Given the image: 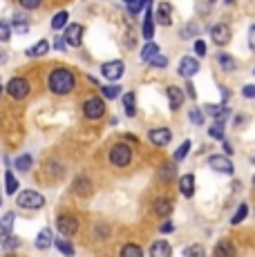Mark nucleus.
Listing matches in <instances>:
<instances>
[{
  "label": "nucleus",
  "mask_w": 255,
  "mask_h": 257,
  "mask_svg": "<svg viewBox=\"0 0 255 257\" xmlns=\"http://www.w3.org/2000/svg\"><path fill=\"white\" fill-rule=\"evenodd\" d=\"M0 41H9V25L0 23Z\"/></svg>",
  "instance_id": "c03bdc74"
},
{
  "label": "nucleus",
  "mask_w": 255,
  "mask_h": 257,
  "mask_svg": "<svg viewBox=\"0 0 255 257\" xmlns=\"http://www.w3.org/2000/svg\"><path fill=\"white\" fill-rule=\"evenodd\" d=\"M148 139L155 143V146H168L170 139H173V135H170V130L168 127H155V130H150L148 132Z\"/></svg>",
  "instance_id": "ddd939ff"
},
{
  "label": "nucleus",
  "mask_w": 255,
  "mask_h": 257,
  "mask_svg": "<svg viewBox=\"0 0 255 257\" xmlns=\"http://www.w3.org/2000/svg\"><path fill=\"white\" fill-rule=\"evenodd\" d=\"M248 45H251V49L255 52V25L248 29Z\"/></svg>",
  "instance_id": "09e8293b"
},
{
  "label": "nucleus",
  "mask_w": 255,
  "mask_h": 257,
  "mask_svg": "<svg viewBox=\"0 0 255 257\" xmlns=\"http://www.w3.org/2000/svg\"><path fill=\"white\" fill-rule=\"evenodd\" d=\"M5 192L7 195H14V192H18V179L14 177V172H5Z\"/></svg>",
  "instance_id": "4be33fe9"
},
{
  "label": "nucleus",
  "mask_w": 255,
  "mask_h": 257,
  "mask_svg": "<svg viewBox=\"0 0 255 257\" xmlns=\"http://www.w3.org/2000/svg\"><path fill=\"white\" fill-rule=\"evenodd\" d=\"M103 96L107 98V101H112V98H116L121 94V87L119 85H103Z\"/></svg>",
  "instance_id": "72a5a7b5"
},
{
  "label": "nucleus",
  "mask_w": 255,
  "mask_h": 257,
  "mask_svg": "<svg viewBox=\"0 0 255 257\" xmlns=\"http://www.w3.org/2000/svg\"><path fill=\"white\" fill-rule=\"evenodd\" d=\"M123 110H125V114H128V116H135V114H137V107H135V94H132V92H128L125 96H123Z\"/></svg>",
  "instance_id": "c85d7f7f"
},
{
  "label": "nucleus",
  "mask_w": 255,
  "mask_h": 257,
  "mask_svg": "<svg viewBox=\"0 0 255 257\" xmlns=\"http://www.w3.org/2000/svg\"><path fill=\"white\" fill-rule=\"evenodd\" d=\"M217 58H219V63H222V67L226 72H235V70H237V61H235V58H230L228 54H219Z\"/></svg>",
  "instance_id": "c756f323"
},
{
  "label": "nucleus",
  "mask_w": 255,
  "mask_h": 257,
  "mask_svg": "<svg viewBox=\"0 0 255 257\" xmlns=\"http://www.w3.org/2000/svg\"><path fill=\"white\" fill-rule=\"evenodd\" d=\"M253 184H255V177H253Z\"/></svg>",
  "instance_id": "5fc2aeb1"
},
{
  "label": "nucleus",
  "mask_w": 255,
  "mask_h": 257,
  "mask_svg": "<svg viewBox=\"0 0 255 257\" xmlns=\"http://www.w3.org/2000/svg\"><path fill=\"white\" fill-rule=\"evenodd\" d=\"M153 212L159 215V217H168L170 212H173V201H170L168 197H159L153 206Z\"/></svg>",
  "instance_id": "4468645a"
},
{
  "label": "nucleus",
  "mask_w": 255,
  "mask_h": 257,
  "mask_svg": "<svg viewBox=\"0 0 255 257\" xmlns=\"http://www.w3.org/2000/svg\"><path fill=\"white\" fill-rule=\"evenodd\" d=\"M65 43L70 47H81V43H83V27L78 23L67 25V29H65Z\"/></svg>",
  "instance_id": "1a4fd4ad"
},
{
  "label": "nucleus",
  "mask_w": 255,
  "mask_h": 257,
  "mask_svg": "<svg viewBox=\"0 0 255 257\" xmlns=\"http://www.w3.org/2000/svg\"><path fill=\"white\" fill-rule=\"evenodd\" d=\"M18 246H21V239H18V237H12V235L3 237V250L5 253H14Z\"/></svg>",
  "instance_id": "bb28decb"
},
{
  "label": "nucleus",
  "mask_w": 255,
  "mask_h": 257,
  "mask_svg": "<svg viewBox=\"0 0 255 257\" xmlns=\"http://www.w3.org/2000/svg\"><path fill=\"white\" fill-rule=\"evenodd\" d=\"M170 255H173L170 244H168V241H164V239L155 241L153 248H150V257H170Z\"/></svg>",
  "instance_id": "a211bd4d"
},
{
  "label": "nucleus",
  "mask_w": 255,
  "mask_h": 257,
  "mask_svg": "<svg viewBox=\"0 0 255 257\" xmlns=\"http://www.w3.org/2000/svg\"><path fill=\"white\" fill-rule=\"evenodd\" d=\"M101 74L107 78V81H119L123 76V63L121 61H110V63H103Z\"/></svg>",
  "instance_id": "6e6552de"
},
{
  "label": "nucleus",
  "mask_w": 255,
  "mask_h": 257,
  "mask_svg": "<svg viewBox=\"0 0 255 257\" xmlns=\"http://www.w3.org/2000/svg\"><path fill=\"white\" fill-rule=\"evenodd\" d=\"M153 36H155V16H153V12H148L144 18V38L150 41Z\"/></svg>",
  "instance_id": "412c9836"
},
{
  "label": "nucleus",
  "mask_w": 255,
  "mask_h": 257,
  "mask_svg": "<svg viewBox=\"0 0 255 257\" xmlns=\"http://www.w3.org/2000/svg\"><path fill=\"white\" fill-rule=\"evenodd\" d=\"M159 56V47L155 45V43H148V45L144 47V52H141V61L146 63H153V58Z\"/></svg>",
  "instance_id": "393cba45"
},
{
  "label": "nucleus",
  "mask_w": 255,
  "mask_h": 257,
  "mask_svg": "<svg viewBox=\"0 0 255 257\" xmlns=\"http://www.w3.org/2000/svg\"><path fill=\"white\" fill-rule=\"evenodd\" d=\"M242 94H244L246 98H255V85H244Z\"/></svg>",
  "instance_id": "49530a36"
},
{
  "label": "nucleus",
  "mask_w": 255,
  "mask_h": 257,
  "mask_svg": "<svg viewBox=\"0 0 255 257\" xmlns=\"http://www.w3.org/2000/svg\"><path fill=\"white\" fill-rule=\"evenodd\" d=\"M184 253H186V257H206V250L202 246H188Z\"/></svg>",
  "instance_id": "e433bc0d"
},
{
  "label": "nucleus",
  "mask_w": 255,
  "mask_h": 257,
  "mask_svg": "<svg viewBox=\"0 0 255 257\" xmlns=\"http://www.w3.org/2000/svg\"><path fill=\"white\" fill-rule=\"evenodd\" d=\"M74 74L70 70H54L50 74V78H47V85H50V90L54 94H58V96H65V94H70L74 90Z\"/></svg>",
  "instance_id": "f257e3e1"
},
{
  "label": "nucleus",
  "mask_w": 255,
  "mask_h": 257,
  "mask_svg": "<svg viewBox=\"0 0 255 257\" xmlns=\"http://www.w3.org/2000/svg\"><path fill=\"white\" fill-rule=\"evenodd\" d=\"M208 135L213 137V139H224V127H222V123H215V125H210Z\"/></svg>",
  "instance_id": "ea45409f"
},
{
  "label": "nucleus",
  "mask_w": 255,
  "mask_h": 257,
  "mask_svg": "<svg viewBox=\"0 0 255 257\" xmlns=\"http://www.w3.org/2000/svg\"><path fill=\"white\" fill-rule=\"evenodd\" d=\"M7 94L12 98H25L27 94H29V83H27V78H23V76H16V78H12V81L7 83Z\"/></svg>",
  "instance_id": "39448f33"
},
{
  "label": "nucleus",
  "mask_w": 255,
  "mask_h": 257,
  "mask_svg": "<svg viewBox=\"0 0 255 257\" xmlns=\"http://www.w3.org/2000/svg\"><path fill=\"white\" fill-rule=\"evenodd\" d=\"M110 161H112V164H114L116 168H125V166L132 161V150H130V146H125V143H116V146L112 148V152H110Z\"/></svg>",
  "instance_id": "7ed1b4c3"
},
{
  "label": "nucleus",
  "mask_w": 255,
  "mask_h": 257,
  "mask_svg": "<svg viewBox=\"0 0 255 257\" xmlns=\"http://www.w3.org/2000/svg\"><path fill=\"white\" fill-rule=\"evenodd\" d=\"M181 38H193V36H197V25L195 23H190V25H186L184 29H181Z\"/></svg>",
  "instance_id": "4c0bfd02"
},
{
  "label": "nucleus",
  "mask_w": 255,
  "mask_h": 257,
  "mask_svg": "<svg viewBox=\"0 0 255 257\" xmlns=\"http://www.w3.org/2000/svg\"><path fill=\"white\" fill-rule=\"evenodd\" d=\"M47 49H50V43H47V41H38V45H34V47L27 49V56H43V54H47Z\"/></svg>",
  "instance_id": "cd10ccee"
},
{
  "label": "nucleus",
  "mask_w": 255,
  "mask_h": 257,
  "mask_svg": "<svg viewBox=\"0 0 255 257\" xmlns=\"http://www.w3.org/2000/svg\"><path fill=\"white\" fill-rule=\"evenodd\" d=\"M54 241H56V239H54L52 230L50 228H43L41 233H38V237H36V248L38 250H47L54 244Z\"/></svg>",
  "instance_id": "2eb2a0df"
},
{
  "label": "nucleus",
  "mask_w": 255,
  "mask_h": 257,
  "mask_svg": "<svg viewBox=\"0 0 255 257\" xmlns=\"http://www.w3.org/2000/svg\"><path fill=\"white\" fill-rule=\"evenodd\" d=\"M74 192L78 197H90V192H92L90 179H87V177H78V179L74 181Z\"/></svg>",
  "instance_id": "aec40b11"
},
{
  "label": "nucleus",
  "mask_w": 255,
  "mask_h": 257,
  "mask_svg": "<svg viewBox=\"0 0 255 257\" xmlns=\"http://www.w3.org/2000/svg\"><path fill=\"white\" fill-rule=\"evenodd\" d=\"M215 257H235V244L230 239H222L215 246Z\"/></svg>",
  "instance_id": "f3484780"
},
{
  "label": "nucleus",
  "mask_w": 255,
  "mask_h": 257,
  "mask_svg": "<svg viewBox=\"0 0 255 257\" xmlns=\"http://www.w3.org/2000/svg\"><path fill=\"white\" fill-rule=\"evenodd\" d=\"M21 5H23L25 9H36L41 3H38V0H21Z\"/></svg>",
  "instance_id": "de8ad7c7"
},
{
  "label": "nucleus",
  "mask_w": 255,
  "mask_h": 257,
  "mask_svg": "<svg viewBox=\"0 0 255 257\" xmlns=\"http://www.w3.org/2000/svg\"><path fill=\"white\" fill-rule=\"evenodd\" d=\"M14 29H16V32H21V34H25V32H27L25 18H23V16H16V18H14Z\"/></svg>",
  "instance_id": "a19ab883"
},
{
  "label": "nucleus",
  "mask_w": 255,
  "mask_h": 257,
  "mask_svg": "<svg viewBox=\"0 0 255 257\" xmlns=\"http://www.w3.org/2000/svg\"><path fill=\"white\" fill-rule=\"evenodd\" d=\"M67 25V12H58L56 16L52 18V29L54 32H58V29H63Z\"/></svg>",
  "instance_id": "7c9ffc66"
},
{
  "label": "nucleus",
  "mask_w": 255,
  "mask_h": 257,
  "mask_svg": "<svg viewBox=\"0 0 255 257\" xmlns=\"http://www.w3.org/2000/svg\"><path fill=\"white\" fill-rule=\"evenodd\" d=\"M173 230H175L173 221H164V224H161V233H173Z\"/></svg>",
  "instance_id": "8fccbe9b"
},
{
  "label": "nucleus",
  "mask_w": 255,
  "mask_h": 257,
  "mask_svg": "<svg viewBox=\"0 0 255 257\" xmlns=\"http://www.w3.org/2000/svg\"><path fill=\"white\" fill-rule=\"evenodd\" d=\"M144 7H146V0H139V3H128V12L130 14H139Z\"/></svg>",
  "instance_id": "79ce46f5"
},
{
  "label": "nucleus",
  "mask_w": 255,
  "mask_h": 257,
  "mask_svg": "<svg viewBox=\"0 0 255 257\" xmlns=\"http://www.w3.org/2000/svg\"><path fill=\"white\" fill-rule=\"evenodd\" d=\"M150 65H153V67H166V65H168V58H166L164 54H159V56L153 58V63H150Z\"/></svg>",
  "instance_id": "37998d69"
},
{
  "label": "nucleus",
  "mask_w": 255,
  "mask_h": 257,
  "mask_svg": "<svg viewBox=\"0 0 255 257\" xmlns=\"http://www.w3.org/2000/svg\"><path fill=\"white\" fill-rule=\"evenodd\" d=\"M16 199H18V206H21V208H27V210H36V208H43V206H45V197L36 190H23Z\"/></svg>",
  "instance_id": "f03ea898"
},
{
  "label": "nucleus",
  "mask_w": 255,
  "mask_h": 257,
  "mask_svg": "<svg viewBox=\"0 0 255 257\" xmlns=\"http://www.w3.org/2000/svg\"><path fill=\"white\" fill-rule=\"evenodd\" d=\"M83 114L87 118H101L105 114V103H103V98H96V96H90L85 103H83Z\"/></svg>",
  "instance_id": "20e7f679"
},
{
  "label": "nucleus",
  "mask_w": 255,
  "mask_h": 257,
  "mask_svg": "<svg viewBox=\"0 0 255 257\" xmlns=\"http://www.w3.org/2000/svg\"><path fill=\"white\" fill-rule=\"evenodd\" d=\"M155 21L159 25H164V27H168L173 23V7L168 3H159L155 9Z\"/></svg>",
  "instance_id": "9d476101"
},
{
  "label": "nucleus",
  "mask_w": 255,
  "mask_h": 257,
  "mask_svg": "<svg viewBox=\"0 0 255 257\" xmlns=\"http://www.w3.org/2000/svg\"><path fill=\"white\" fill-rule=\"evenodd\" d=\"M186 90H188V96H190V98H195V87H193V83H188V85H186Z\"/></svg>",
  "instance_id": "3c124183"
},
{
  "label": "nucleus",
  "mask_w": 255,
  "mask_h": 257,
  "mask_svg": "<svg viewBox=\"0 0 255 257\" xmlns=\"http://www.w3.org/2000/svg\"><path fill=\"white\" fill-rule=\"evenodd\" d=\"M246 215H248V206H246V204H239V208H237V212L233 215L230 224H239V221H244V219H246Z\"/></svg>",
  "instance_id": "f704fd0d"
},
{
  "label": "nucleus",
  "mask_w": 255,
  "mask_h": 257,
  "mask_svg": "<svg viewBox=\"0 0 255 257\" xmlns=\"http://www.w3.org/2000/svg\"><path fill=\"white\" fill-rule=\"evenodd\" d=\"M168 101H170V110H179L181 103H184V92H181L177 85H170L168 87Z\"/></svg>",
  "instance_id": "dca6fc26"
},
{
  "label": "nucleus",
  "mask_w": 255,
  "mask_h": 257,
  "mask_svg": "<svg viewBox=\"0 0 255 257\" xmlns=\"http://www.w3.org/2000/svg\"><path fill=\"white\" fill-rule=\"evenodd\" d=\"M54 45H56L58 49H63V47H65V41H63V38H56V41H54Z\"/></svg>",
  "instance_id": "603ef678"
},
{
  "label": "nucleus",
  "mask_w": 255,
  "mask_h": 257,
  "mask_svg": "<svg viewBox=\"0 0 255 257\" xmlns=\"http://www.w3.org/2000/svg\"><path fill=\"white\" fill-rule=\"evenodd\" d=\"M54 246H56V248L61 250V253L65 255V257H72V255H74V246H72L70 241L65 239V237H58V239L54 241Z\"/></svg>",
  "instance_id": "b1692460"
},
{
  "label": "nucleus",
  "mask_w": 255,
  "mask_h": 257,
  "mask_svg": "<svg viewBox=\"0 0 255 257\" xmlns=\"http://www.w3.org/2000/svg\"><path fill=\"white\" fill-rule=\"evenodd\" d=\"M210 41L219 47L228 45L230 43V27L226 23H219V25H215V27H210Z\"/></svg>",
  "instance_id": "0eeeda50"
},
{
  "label": "nucleus",
  "mask_w": 255,
  "mask_h": 257,
  "mask_svg": "<svg viewBox=\"0 0 255 257\" xmlns=\"http://www.w3.org/2000/svg\"><path fill=\"white\" fill-rule=\"evenodd\" d=\"M197 72H199L197 58H193V56L181 58V63H179V74H181V76H184V78H193Z\"/></svg>",
  "instance_id": "9b49d317"
},
{
  "label": "nucleus",
  "mask_w": 255,
  "mask_h": 257,
  "mask_svg": "<svg viewBox=\"0 0 255 257\" xmlns=\"http://www.w3.org/2000/svg\"><path fill=\"white\" fill-rule=\"evenodd\" d=\"M190 121H193L195 125H202L204 123V112L199 110V107H193V110H190Z\"/></svg>",
  "instance_id": "58836bf2"
},
{
  "label": "nucleus",
  "mask_w": 255,
  "mask_h": 257,
  "mask_svg": "<svg viewBox=\"0 0 255 257\" xmlns=\"http://www.w3.org/2000/svg\"><path fill=\"white\" fill-rule=\"evenodd\" d=\"M204 107H206V112H208L210 116H213V118H217V123H222L224 118L228 116V110H224L222 105H204Z\"/></svg>",
  "instance_id": "5701e85b"
},
{
  "label": "nucleus",
  "mask_w": 255,
  "mask_h": 257,
  "mask_svg": "<svg viewBox=\"0 0 255 257\" xmlns=\"http://www.w3.org/2000/svg\"><path fill=\"white\" fill-rule=\"evenodd\" d=\"M253 164H255V159H253Z\"/></svg>",
  "instance_id": "6e6d98bb"
},
{
  "label": "nucleus",
  "mask_w": 255,
  "mask_h": 257,
  "mask_svg": "<svg viewBox=\"0 0 255 257\" xmlns=\"http://www.w3.org/2000/svg\"><path fill=\"white\" fill-rule=\"evenodd\" d=\"M121 257H144V250L137 244H125L123 248H121Z\"/></svg>",
  "instance_id": "a878e982"
},
{
  "label": "nucleus",
  "mask_w": 255,
  "mask_h": 257,
  "mask_svg": "<svg viewBox=\"0 0 255 257\" xmlns=\"http://www.w3.org/2000/svg\"><path fill=\"white\" fill-rule=\"evenodd\" d=\"M16 168H18V172H27L29 168H32V155L18 157V159H16Z\"/></svg>",
  "instance_id": "473e14b6"
},
{
  "label": "nucleus",
  "mask_w": 255,
  "mask_h": 257,
  "mask_svg": "<svg viewBox=\"0 0 255 257\" xmlns=\"http://www.w3.org/2000/svg\"><path fill=\"white\" fill-rule=\"evenodd\" d=\"M195 52H197V56H204L206 54V43L204 41H195Z\"/></svg>",
  "instance_id": "a18cd8bd"
},
{
  "label": "nucleus",
  "mask_w": 255,
  "mask_h": 257,
  "mask_svg": "<svg viewBox=\"0 0 255 257\" xmlns=\"http://www.w3.org/2000/svg\"><path fill=\"white\" fill-rule=\"evenodd\" d=\"M188 150H190V141H184L177 150H175V161H184L186 155H188Z\"/></svg>",
  "instance_id": "c9c22d12"
},
{
  "label": "nucleus",
  "mask_w": 255,
  "mask_h": 257,
  "mask_svg": "<svg viewBox=\"0 0 255 257\" xmlns=\"http://www.w3.org/2000/svg\"><path fill=\"white\" fill-rule=\"evenodd\" d=\"M210 168L217 172H224V175H233V161H228L226 155H215L210 157Z\"/></svg>",
  "instance_id": "f8f14e48"
},
{
  "label": "nucleus",
  "mask_w": 255,
  "mask_h": 257,
  "mask_svg": "<svg viewBox=\"0 0 255 257\" xmlns=\"http://www.w3.org/2000/svg\"><path fill=\"white\" fill-rule=\"evenodd\" d=\"M224 152H226V157L233 155V148H230V143H224Z\"/></svg>",
  "instance_id": "864d4df0"
},
{
  "label": "nucleus",
  "mask_w": 255,
  "mask_h": 257,
  "mask_svg": "<svg viewBox=\"0 0 255 257\" xmlns=\"http://www.w3.org/2000/svg\"><path fill=\"white\" fill-rule=\"evenodd\" d=\"M179 190L184 197H193L195 192V177L193 175H184L179 177Z\"/></svg>",
  "instance_id": "6ab92c4d"
},
{
  "label": "nucleus",
  "mask_w": 255,
  "mask_h": 257,
  "mask_svg": "<svg viewBox=\"0 0 255 257\" xmlns=\"http://www.w3.org/2000/svg\"><path fill=\"white\" fill-rule=\"evenodd\" d=\"M56 228H58V233H61V235L70 237V235H74L78 230V219L74 215L63 212V215H58V219H56Z\"/></svg>",
  "instance_id": "423d86ee"
},
{
  "label": "nucleus",
  "mask_w": 255,
  "mask_h": 257,
  "mask_svg": "<svg viewBox=\"0 0 255 257\" xmlns=\"http://www.w3.org/2000/svg\"><path fill=\"white\" fill-rule=\"evenodd\" d=\"M12 226H14V212H5V217H3V237L12 235Z\"/></svg>",
  "instance_id": "2f4dec72"
}]
</instances>
